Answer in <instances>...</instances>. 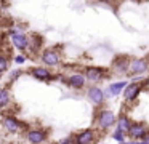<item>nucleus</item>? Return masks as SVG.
Masks as SVG:
<instances>
[{
	"label": "nucleus",
	"instance_id": "423d86ee",
	"mask_svg": "<svg viewBox=\"0 0 149 144\" xmlns=\"http://www.w3.org/2000/svg\"><path fill=\"white\" fill-rule=\"evenodd\" d=\"M85 79L88 80L90 83H98L101 82L103 79H106V69H103V67H95V66H90L85 69Z\"/></svg>",
	"mask_w": 149,
	"mask_h": 144
},
{
	"label": "nucleus",
	"instance_id": "f3484780",
	"mask_svg": "<svg viewBox=\"0 0 149 144\" xmlns=\"http://www.w3.org/2000/svg\"><path fill=\"white\" fill-rule=\"evenodd\" d=\"M125 85H127V82H116V83H112V85H109V90H107L104 95H106V96H117V95H120V91L125 88Z\"/></svg>",
	"mask_w": 149,
	"mask_h": 144
},
{
	"label": "nucleus",
	"instance_id": "b1692460",
	"mask_svg": "<svg viewBox=\"0 0 149 144\" xmlns=\"http://www.w3.org/2000/svg\"><path fill=\"white\" fill-rule=\"evenodd\" d=\"M141 143H146V144H148V143H149V134H148V133H146V134H144V136H143V138H141Z\"/></svg>",
	"mask_w": 149,
	"mask_h": 144
},
{
	"label": "nucleus",
	"instance_id": "ddd939ff",
	"mask_svg": "<svg viewBox=\"0 0 149 144\" xmlns=\"http://www.w3.org/2000/svg\"><path fill=\"white\" fill-rule=\"evenodd\" d=\"M74 138H75V143L77 144H91L96 139V133L93 130H84L80 133H77Z\"/></svg>",
	"mask_w": 149,
	"mask_h": 144
},
{
	"label": "nucleus",
	"instance_id": "39448f33",
	"mask_svg": "<svg viewBox=\"0 0 149 144\" xmlns=\"http://www.w3.org/2000/svg\"><path fill=\"white\" fill-rule=\"evenodd\" d=\"M26 139L29 141V143L32 144H40V143H45L47 139H48V131L45 130V128H29V130L26 131Z\"/></svg>",
	"mask_w": 149,
	"mask_h": 144
},
{
	"label": "nucleus",
	"instance_id": "f8f14e48",
	"mask_svg": "<svg viewBox=\"0 0 149 144\" xmlns=\"http://www.w3.org/2000/svg\"><path fill=\"white\" fill-rule=\"evenodd\" d=\"M85 83H87V79H85L84 74H72L66 79V85L74 90H82L85 86Z\"/></svg>",
	"mask_w": 149,
	"mask_h": 144
},
{
	"label": "nucleus",
	"instance_id": "9d476101",
	"mask_svg": "<svg viewBox=\"0 0 149 144\" xmlns=\"http://www.w3.org/2000/svg\"><path fill=\"white\" fill-rule=\"evenodd\" d=\"M31 75L34 77V79L37 80H42V82H50V80H53V74L50 72L48 67H43V66H39V67H32V69L29 70Z\"/></svg>",
	"mask_w": 149,
	"mask_h": 144
},
{
	"label": "nucleus",
	"instance_id": "20e7f679",
	"mask_svg": "<svg viewBox=\"0 0 149 144\" xmlns=\"http://www.w3.org/2000/svg\"><path fill=\"white\" fill-rule=\"evenodd\" d=\"M10 38L18 51H27V35L21 29H13L10 32Z\"/></svg>",
	"mask_w": 149,
	"mask_h": 144
},
{
	"label": "nucleus",
	"instance_id": "dca6fc26",
	"mask_svg": "<svg viewBox=\"0 0 149 144\" xmlns=\"http://www.w3.org/2000/svg\"><path fill=\"white\" fill-rule=\"evenodd\" d=\"M11 104V90L10 86L0 88V109H7Z\"/></svg>",
	"mask_w": 149,
	"mask_h": 144
},
{
	"label": "nucleus",
	"instance_id": "393cba45",
	"mask_svg": "<svg viewBox=\"0 0 149 144\" xmlns=\"http://www.w3.org/2000/svg\"><path fill=\"white\" fill-rule=\"evenodd\" d=\"M144 83H146V85H149V77L146 79V82H144Z\"/></svg>",
	"mask_w": 149,
	"mask_h": 144
},
{
	"label": "nucleus",
	"instance_id": "4be33fe9",
	"mask_svg": "<svg viewBox=\"0 0 149 144\" xmlns=\"http://www.w3.org/2000/svg\"><path fill=\"white\" fill-rule=\"evenodd\" d=\"M13 61L16 64H23V63H26V56H24V54H16Z\"/></svg>",
	"mask_w": 149,
	"mask_h": 144
},
{
	"label": "nucleus",
	"instance_id": "aec40b11",
	"mask_svg": "<svg viewBox=\"0 0 149 144\" xmlns=\"http://www.w3.org/2000/svg\"><path fill=\"white\" fill-rule=\"evenodd\" d=\"M123 134H125V133H123L122 130H119V128H117V130L114 131L112 138H114L116 141H119V143H123V141H125V138H123Z\"/></svg>",
	"mask_w": 149,
	"mask_h": 144
},
{
	"label": "nucleus",
	"instance_id": "7ed1b4c3",
	"mask_svg": "<svg viewBox=\"0 0 149 144\" xmlns=\"http://www.w3.org/2000/svg\"><path fill=\"white\" fill-rule=\"evenodd\" d=\"M116 120H117V117L112 111L103 109V111H100L96 115V127L100 128V130H107V128H111L116 123Z\"/></svg>",
	"mask_w": 149,
	"mask_h": 144
},
{
	"label": "nucleus",
	"instance_id": "5701e85b",
	"mask_svg": "<svg viewBox=\"0 0 149 144\" xmlns=\"http://www.w3.org/2000/svg\"><path fill=\"white\" fill-rule=\"evenodd\" d=\"M59 143H61V144H74V143H75V138H74V136H71V138H64V139H61Z\"/></svg>",
	"mask_w": 149,
	"mask_h": 144
},
{
	"label": "nucleus",
	"instance_id": "f257e3e1",
	"mask_svg": "<svg viewBox=\"0 0 149 144\" xmlns=\"http://www.w3.org/2000/svg\"><path fill=\"white\" fill-rule=\"evenodd\" d=\"M0 123H2V128H3L7 133L10 134H16V133H21L23 130H26L27 125L23 123V122L19 120L18 117H15V115H3L2 117V120H0Z\"/></svg>",
	"mask_w": 149,
	"mask_h": 144
},
{
	"label": "nucleus",
	"instance_id": "2eb2a0df",
	"mask_svg": "<svg viewBox=\"0 0 149 144\" xmlns=\"http://www.w3.org/2000/svg\"><path fill=\"white\" fill-rule=\"evenodd\" d=\"M128 63H130L128 58L119 56V58H116V59L112 61V67H114V70H116L117 74H125L127 70H128Z\"/></svg>",
	"mask_w": 149,
	"mask_h": 144
},
{
	"label": "nucleus",
	"instance_id": "f03ea898",
	"mask_svg": "<svg viewBox=\"0 0 149 144\" xmlns=\"http://www.w3.org/2000/svg\"><path fill=\"white\" fill-rule=\"evenodd\" d=\"M40 61L47 67H56L61 64V51L56 48H45L40 51Z\"/></svg>",
	"mask_w": 149,
	"mask_h": 144
},
{
	"label": "nucleus",
	"instance_id": "6ab92c4d",
	"mask_svg": "<svg viewBox=\"0 0 149 144\" xmlns=\"http://www.w3.org/2000/svg\"><path fill=\"white\" fill-rule=\"evenodd\" d=\"M10 61H8V54L7 53H0V75H3L8 70Z\"/></svg>",
	"mask_w": 149,
	"mask_h": 144
},
{
	"label": "nucleus",
	"instance_id": "412c9836",
	"mask_svg": "<svg viewBox=\"0 0 149 144\" xmlns=\"http://www.w3.org/2000/svg\"><path fill=\"white\" fill-rule=\"evenodd\" d=\"M21 74H23V70H13V72L10 74V82H15L16 79H19Z\"/></svg>",
	"mask_w": 149,
	"mask_h": 144
},
{
	"label": "nucleus",
	"instance_id": "0eeeda50",
	"mask_svg": "<svg viewBox=\"0 0 149 144\" xmlns=\"http://www.w3.org/2000/svg\"><path fill=\"white\" fill-rule=\"evenodd\" d=\"M87 98L88 101L91 102V104L95 106H101L104 102V99H106V95H104V91L100 88V86H90V88L87 90Z\"/></svg>",
	"mask_w": 149,
	"mask_h": 144
},
{
	"label": "nucleus",
	"instance_id": "1a4fd4ad",
	"mask_svg": "<svg viewBox=\"0 0 149 144\" xmlns=\"http://www.w3.org/2000/svg\"><path fill=\"white\" fill-rule=\"evenodd\" d=\"M146 133H148V128H146V125H143V123H130L128 130H127V134H128L130 139H133V141L141 139Z\"/></svg>",
	"mask_w": 149,
	"mask_h": 144
},
{
	"label": "nucleus",
	"instance_id": "a878e982",
	"mask_svg": "<svg viewBox=\"0 0 149 144\" xmlns=\"http://www.w3.org/2000/svg\"><path fill=\"white\" fill-rule=\"evenodd\" d=\"M148 59H149V56H148ZM148 63H149V61H148Z\"/></svg>",
	"mask_w": 149,
	"mask_h": 144
},
{
	"label": "nucleus",
	"instance_id": "4468645a",
	"mask_svg": "<svg viewBox=\"0 0 149 144\" xmlns=\"http://www.w3.org/2000/svg\"><path fill=\"white\" fill-rule=\"evenodd\" d=\"M123 91V98L127 99V101H133V99L138 98L139 91H141V85H138V83H127L125 88L122 90Z\"/></svg>",
	"mask_w": 149,
	"mask_h": 144
},
{
	"label": "nucleus",
	"instance_id": "a211bd4d",
	"mask_svg": "<svg viewBox=\"0 0 149 144\" xmlns=\"http://www.w3.org/2000/svg\"><path fill=\"white\" fill-rule=\"evenodd\" d=\"M116 123H117V128H119V130H122L123 133H127V130H128V127H130V123H132V122L128 120V117L120 115V117L116 120Z\"/></svg>",
	"mask_w": 149,
	"mask_h": 144
},
{
	"label": "nucleus",
	"instance_id": "9b49d317",
	"mask_svg": "<svg viewBox=\"0 0 149 144\" xmlns=\"http://www.w3.org/2000/svg\"><path fill=\"white\" fill-rule=\"evenodd\" d=\"M43 47V38L39 34H31L27 35V51L29 53H37Z\"/></svg>",
	"mask_w": 149,
	"mask_h": 144
},
{
	"label": "nucleus",
	"instance_id": "6e6552de",
	"mask_svg": "<svg viewBox=\"0 0 149 144\" xmlns=\"http://www.w3.org/2000/svg\"><path fill=\"white\" fill-rule=\"evenodd\" d=\"M149 67V63L143 58H135V59H130L128 63V70L135 75H139V74H144Z\"/></svg>",
	"mask_w": 149,
	"mask_h": 144
}]
</instances>
